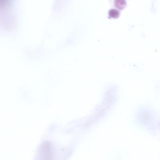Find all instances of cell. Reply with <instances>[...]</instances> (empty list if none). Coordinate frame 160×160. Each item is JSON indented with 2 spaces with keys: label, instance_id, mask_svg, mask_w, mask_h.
<instances>
[{
  "label": "cell",
  "instance_id": "1",
  "mask_svg": "<svg viewBox=\"0 0 160 160\" xmlns=\"http://www.w3.org/2000/svg\"><path fill=\"white\" fill-rule=\"evenodd\" d=\"M54 155L49 142H43L38 149L36 160H55Z\"/></svg>",
  "mask_w": 160,
  "mask_h": 160
},
{
  "label": "cell",
  "instance_id": "2",
  "mask_svg": "<svg viewBox=\"0 0 160 160\" xmlns=\"http://www.w3.org/2000/svg\"><path fill=\"white\" fill-rule=\"evenodd\" d=\"M108 14L109 16L112 18H117L119 15V11L113 8L109 10Z\"/></svg>",
  "mask_w": 160,
  "mask_h": 160
},
{
  "label": "cell",
  "instance_id": "3",
  "mask_svg": "<svg viewBox=\"0 0 160 160\" xmlns=\"http://www.w3.org/2000/svg\"><path fill=\"white\" fill-rule=\"evenodd\" d=\"M125 1L123 0H117L115 2V4L118 8H122L125 4Z\"/></svg>",
  "mask_w": 160,
  "mask_h": 160
}]
</instances>
